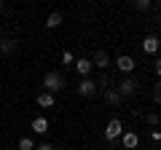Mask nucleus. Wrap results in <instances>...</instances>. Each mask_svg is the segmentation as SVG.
Instances as JSON below:
<instances>
[{
	"label": "nucleus",
	"instance_id": "f257e3e1",
	"mask_svg": "<svg viewBox=\"0 0 161 150\" xmlns=\"http://www.w3.org/2000/svg\"><path fill=\"white\" fill-rule=\"evenodd\" d=\"M43 86H46V91H48V94L62 91V88H64V75H62V72H57V70H48V72L43 75Z\"/></svg>",
	"mask_w": 161,
	"mask_h": 150
},
{
	"label": "nucleus",
	"instance_id": "f03ea898",
	"mask_svg": "<svg viewBox=\"0 0 161 150\" xmlns=\"http://www.w3.org/2000/svg\"><path fill=\"white\" fill-rule=\"evenodd\" d=\"M121 134H124V123H121V118H110L108 126H105V139H118Z\"/></svg>",
	"mask_w": 161,
	"mask_h": 150
},
{
	"label": "nucleus",
	"instance_id": "7ed1b4c3",
	"mask_svg": "<svg viewBox=\"0 0 161 150\" xmlns=\"http://www.w3.org/2000/svg\"><path fill=\"white\" fill-rule=\"evenodd\" d=\"M121 145H124V150H137L140 147V134L132 131V129H124V134H121Z\"/></svg>",
	"mask_w": 161,
	"mask_h": 150
},
{
	"label": "nucleus",
	"instance_id": "20e7f679",
	"mask_svg": "<svg viewBox=\"0 0 161 150\" xmlns=\"http://www.w3.org/2000/svg\"><path fill=\"white\" fill-rule=\"evenodd\" d=\"M115 67H118L124 75H132V72H134V67H137V62H134L129 54H121V56L115 59Z\"/></svg>",
	"mask_w": 161,
	"mask_h": 150
},
{
	"label": "nucleus",
	"instance_id": "39448f33",
	"mask_svg": "<svg viewBox=\"0 0 161 150\" xmlns=\"http://www.w3.org/2000/svg\"><path fill=\"white\" fill-rule=\"evenodd\" d=\"M118 91H121V97H124V99L132 97V94H137V81H134L132 75H126V78L118 83Z\"/></svg>",
	"mask_w": 161,
	"mask_h": 150
},
{
	"label": "nucleus",
	"instance_id": "423d86ee",
	"mask_svg": "<svg viewBox=\"0 0 161 150\" xmlns=\"http://www.w3.org/2000/svg\"><path fill=\"white\" fill-rule=\"evenodd\" d=\"M142 51H145V54H158V51H161V38L148 35V38L142 40Z\"/></svg>",
	"mask_w": 161,
	"mask_h": 150
},
{
	"label": "nucleus",
	"instance_id": "0eeeda50",
	"mask_svg": "<svg viewBox=\"0 0 161 150\" xmlns=\"http://www.w3.org/2000/svg\"><path fill=\"white\" fill-rule=\"evenodd\" d=\"M94 91H97V81H94V78H83V81L78 83V94L80 97H92Z\"/></svg>",
	"mask_w": 161,
	"mask_h": 150
},
{
	"label": "nucleus",
	"instance_id": "6e6552de",
	"mask_svg": "<svg viewBox=\"0 0 161 150\" xmlns=\"http://www.w3.org/2000/svg\"><path fill=\"white\" fill-rule=\"evenodd\" d=\"M75 70H78V72L80 75H83V78H89V75H92V67H94V64H92V59H83V56H80V59H75Z\"/></svg>",
	"mask_w": 161,
	"mask_h": 150
},
{
	"label": "nucleus",
	"instance_id": "1a4fd4ad",
	"mask_svg": "<svg viewBox=\"0 0 161 150\" xmlns=\"http://www.w3.org/2000/svg\"><path fill=\"white\" fill-rule=\"evenodd\" d=\"M94 67H99V70H105V67H110V56H108V51H97L94 54Z\"/></svg>",
	"mask_w": 161,
	"mask_h": 150
},
{
	"label": "nucleus",
	"instance_id": "9d476101",
	"mask_svg": "<svg viewBox=\"0 0 161 150\" xmlns=\"http://www.w3.org/2000/svg\"><path fill=\"white\" fill-rule=\"evenodd\" d=\"M32 131H35V134H46V131H48V118L38 115V118L32 121Z\"/></svg>",
	"mask_w": 161,
	"mask_h": 150
},
{
	"label": "nucleus",
	"instance_id": "9b49d317",
	"mask_svg": "<svg viewBox=\"0 0 161 150\" xmlns=\"http://www.w3.org/2000/svg\"><path fill=\"white\" fill-rule=\"evenodd\" d=\"M35 102H38V107H54V94L43 91V94H38V97H35Z\"/></svg>",
	"mask_w": 161,
	"mask_h": 150
},
{
	"label": "nucleus",
	"instance_id": "f8f14e48",
	"mask_svg": "<svg viewBox=\"0 0 161 150\" xmlns=\"http://www.w3.org/2000/svg\"><path fill=\"white\" fill-rule=\"evenodd\" d=\"M59 24H62V13H59V11H51V13L46 16V27L54 29V27H59Z\"/></svg>",
	"mask_w": 161,
	"mask_h": 150
},
{
	"label": "nucleus",
	"instance_id": "ddd939ff",
	"mask_svg": "<svg viewBox=\"0 0 161 150\" xmlns=\"http://www.w3.org/2000/svg\"><path fill=\"white\" fill-rule=\"evenodd\" d=\"M105 97H108V102H113V104L124 102V97H121V91H118V88H110V91L105 94Z\"/></svg>",
	"mask_w": 161,
	"mask_h": 150
},
{
	"label": "nucleus",
	"instance_id": "4468645a",
	"mask_svg": "<svg viewBox=\"0 0 161 150\" xmlns=\"http://www.w3.org/2000/svg\"><path fill=\"white\" fill-rule=\"evenodd\" d=\"M19 150H35V142L30 137H22L19 139Z\"/></svg>",
	"mask_w": 161,
	"mask_h": 150
},
{
	"label": "nucleus",
	"instance_id": "2eb2a0df",
	"mask_svg": "<svg viewBox=\"0 0 161 150\" xmlns=\"http://www.w3.org/2000/svg\"><path fill=\"white\" fill-rule=\"evenodd\" d=\"M14 48H16V40H0V51H6V54H11Z\"/></svg>",
	"mask_w": 161,
	"mask_h": 150
},
{
	"label": "nucleus",
	"instance_id": "dca6fc26",
	"mask_svg": "<svg viewBox=\"0 0 161 150\" xmlns=\"http://www.w3.org/2000/svg\"><path fill=\"white\" fill-rule=\"evenodd\" d=\"M145 121H148L150 126H161V118H158V113H148V115H145Z\"/></svg>",
	"mask_w": 161,
	"mask_h": 150
},
{
	"label": "nucleus",
	"instance_id": "f3484780",
	"mask_svg": "<svg viewBox=\"0 0 161 150\" xmlns=\"http://www.w3.org/2000/svg\"><path fill=\"white\" fill-rule=\"evenodd\" d=\"M153 102L161 104V81H156V86H153Z\"/></svg>",
	"mask_w": 161,
	"mask_h": 150
},
{
	"label": "nucleus",
	"instance_id": "a211bd4d",
	"mask_svg": "<svg viewBox=\"0 0 161 150\" xmlns=\"http://www.w3.org/2000/svg\"><path fill=\"white\" fill-rule=\"evenodd\" d=\"M150 3H153V0H134V6H137L140 11H145V8H148Z\"/></svg>",
	"mask_w": 161,
	"mask_h": 150
},
{
	"label": "nucleus",
	"instance_id": "6ab92c4d",
	"mask_svg": "<svg viewBox=\"0 0 161 150\" xmlns=\"http://www.w3.org/2000/svg\"><path fill=\"white\" fill-rule=\"evenodd\" d=\"M150 139L153 142H161V129H150Z\"/></svg>",
	"mask_w": 161,
	"mask_h": 150
},
{
	"label": "nucleus",
	"instance_id": "aec40b11",
	"mask_svg": "<svg viewBox=\"0 0 161 150\" xmlns=\"http://www.w3.org/2000/svg\"><path fill=\"white\" fill-rule=\"evenodd\" d=\"M62 62H64V64H73V62H75V56H73L70 51H64V54H62Z\"/></svg>",
	"mask_w": 161,
	"mask_h": 150
},
{
	"label": "nucleus",
	"instance_id": "412c9836",
	"mask_svg": "<svg viewBox=\"0 0 161 150\" xmlns=\"http://www.w3.org/2000/svg\"><path fill=\"white\" fill-rule=\"evenodd\" d=\"M35 150H54V145H48V142H40V145H35Z\"/></svg>",
	"mask_w": 161,
	"mask_h": 150
},
{
	"label": "nucleus",
	"instance_id": "4be33fe9",
	"mask_svg": "<svg viewBox=\"0 0 161 150\" xmlns=\"http://www.w3.org/2000/svg\"><path fill=\"white\" fill-rule=\"evenodd\" d=\"M156 75H158V81H161V56L156 59Z\"/></svg>",
	"mask_w": 161,
	"mask_h": 150
},
{
	"label": "nucleus",
	"instance_id": "5701e85b",
	"mask_svg": "<svg viewBox=\"0 0 161 150\" xmlns=\"http://www.w3.org/2000/svg\"><path fill=\"white\" fill-rule=\"evenodd\" d=\"M3 8H6V0H0V11H3Z\"/></svg>",
	"mask_w": 161,
	"mask_h": 150
},
{
	"label": "nucleus",
	"instance_id": "b1692460",
	"mask_svg": "<svg viewBox=\"0 0 161 150\" xmlns=\"http://www.w3.org/2000/svg\"><path fill=\"white\" fill-rule=\"evenodd\" d=\"M54 150H67V147H54Z\"/></svg>",
	"mask_w": 161,
	"mask_h": 150
},
{
	"label": "nucleus",
	"instance_id": "393cba45",
	"mask_svg": "<svg viewBox=\"0 0 161 150\" xmlns=\"http://www.w3.org/2000/svg\"><path fill=\"white\" fill-rule=\"evenodd\" d=\"M158 27H161V16H158Z\"/></svg>",
	"mask_w": 161,
	"mask_h": 150
},
{
	"label": "nucleus",
	"instance_id": "a878e982",
	"mask_svg": "<svg viewBox=\"0 0 161 150\" xmlns=\"http://www.w3.org/2000/svg\"><path fill=\"white\" fill-rule=\"evenodd\" d=\"M158 3H161V0H158Z\"/></svg>",
	"mask_w": 161,
	"mask_h": 150
}]
</instances>
